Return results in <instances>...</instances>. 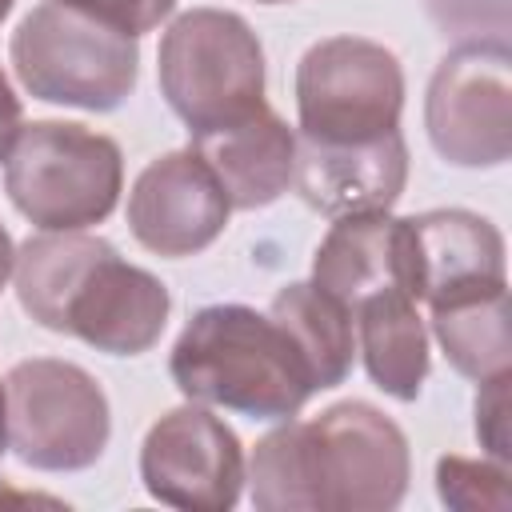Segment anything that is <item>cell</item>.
<instances>
[{"label":"cell","instance_id":"obj_1","mask_svg":"<svg viewBox=\"0 0 512 512\" xmlns=\"http://www.w3.org/2000/svg\"><path fill=\"white\" fill-rule=\"evenodd\" d=\"M244 480L260 512H388L412 480L408 436L376 404L340 400L260 436Z\"/></svg>","mask_w":512,"mask_h":512},{"label":"cell","instance_id":"obj_2","mask_svg":"<svg viewBox=\"0 0 512 512\" xmlns=\"http://www.w3.org/2000/svg\"><path fill=\"white\" fill-rule=\"evenodd\" d=\"M20 308L48 332L76 336L108 356L148 352L172 312L160 276L120 260L88 232L28 236L12 260Z\"/></svg>","mask_w":512,"mask_h":512},{"label":"cell","instance_id":"obj_3","mask_svg":"<svg viewBox=\"0 0 512 512\" xmlns=\"http://www.w3.org/2000/svg\"><path fill=\"white\" fill-rule=\"evenodd\" d=\"M168 376L188 400L252 420H292L320 392L292 332L248 304L200 308L172 344Z\"/></svg>","mask_w":512,"mask_h":512},{"label":"cell","instance_id":"obj_4","mask_svg":"<svg viewBox=\"0 0 512 512\" xmlns=\"http://www.w3.org/2000/svg\"><path fill=\"white\" fill-rule=\"evenodd\" d=\"M120 188V144L76 120L20 124L4 156V192L40 232H84L108 220Z\"/></svg>","mask_w":512,"mask_h":512},{"label":"cell","instance_id":"obj_5","mask_svg":"<svg viewBox=\"0 0 512 512\" xmlns=\"http://www.w3.org/2000/svg\"><path fill=\"white\" fill-rule=\"evenodd\" d=\"M156 80L188 136L236 124L264 104V48L228 8L180 12L156 48Z\"/></svg>","mask_w":512,"mask_h":512},{"label":"cell","instance_id":"obj_6","mask_svg":"<svg viewBox=\"0 0 512 512\" xmlns=\"http://www.w3.org/2000/svg\"><path fill=\"white\" fill-rule=\"evenodd\" d=\"M8 56L28 96L84 112L120 108L140 76L136 36L108 28L60 0L36 4L16 24Z\"/></svg>","mask_w":512,"mask_h":512},{"label":"cell","instance_id":"obj_7","mask_svg":"<svg viewBox=\"0 0 512 512\" xmlns=\"http://www.w3.org/2000/svg\"><path fill=\"white\" fill-rule=\"evenodd\" d=\"M8 448L36 472H84L112 436V408L92 372L72 360L32 356L4 376Z\"/></svg>","mask_w":512,"mask_h":512},{"label":"cell","instance_id":"obj_8","mask_svg":"<svg viewBox=\"0 0 512 512\" xmlns=\"http://www.w3.org/2000/svg\"><path fill=\"white\" fill-rule=\"evenodd\" d=\"M404 68L364 36L316 40L296 64V120L304 140L364 144L400 128Z\"/></svg>","mask_w":512,"mask_h":512},{"label":"cell","instance_id":"obj_9","mask_svg":"<svg viewBox=\"0 0 512 512\" xmlns=\"http://www.w3.org/2000/svg\"><path fill=\"white\" fill-rule=\"evenodd\" d=\"M432 148L456 168H500L512 156V48H452L424 96Z\"/></svg>","mask_w":512,"mask_h":512},{"label":"cell","instance_id":"obj_10","mask_svg":"<svg viewBox=\"0 0 512 512\" xmlns=\"http://www.w3.org/2000/svg\"><path fill=\"white\" fill-rule=\"evenodd\" d=\"M244 444L208 404L168 408L140 444L144 492L180 512H228L244 492Z\"/></svg>","mask_w":512,"mask_h":512},{"label":"cell","instance_id":"obj_11","mask_svg":"<svg viewBox=\"0 0 512 512\" xmlns=\"http://www.w3.org/2000/svg\"><path fill=\"white\" fill-rule=\"evenodd\" d=\"M232 204L212 176V168L192 152L176 148L140 168L128 192L132 236L168 260L196 256L228 228Z\"/></svg>","mask_w":512,"mask_h":512},{"label":"cell","instance_id":"obj_12","mask_svg":"<svg viewBox=\"0 0 512 512\" xmlns=\"http://www.w3.org/2000/svg\"><path fill=\"white\" fill-rule=\"evenodd\" d=\"M408 184V144L396 132H384L364 144H320L296 136L292 188L300 200L324 216H360L388 212Z\"/></svg>","mask_w":512,"mask_h":512},{"label":"cell","instance_id":"obj_13","mask_svg":"<svg viewBox=\"0 0 512 512\" xmlns=\"http://www.w3.org/2000/svg\"><path fill=\"white\" fill-rule=\"evenodd\" d=\"M408 224V272L416 304H440L476 288L508 284L500 228L468 208H432L404 216Z\"/></svg>","mask_w":512,"mask_h":512},{"label":"cell","instance_id":"obj_14","mask_svg":"<svg viewBox=\"0 0 512 512\" xmlns=\"http://www.w3.org/2000/svg\"><path fill=\"white\" fill-rule=\"evenodd\" d=\"M312 284L356 312L368 296L408 292V224L388 212L336 216L312 256ZM416 300V296H412Z\"/></svg>","mask_w":512,"mask_h":512},{"label":"cell","instance_id":"obj_15","mask_svg":"<svg viewBox=\"0 0 512 512\" xmlns=\"http://www.w3.org/2000/svg\"><path fill=\"white\" fill-rule=\"evenodd\" d=\"M220 180L224 196L232 208H268L276 204L296 168V132L268 108L260 104L252 116L200 132L188 144Z\"/></svg>","mask_w":512,"mask_h":512},{"label":"cell","instance_id":"obj_16","mask_svg":"<svg viewBox=\"0 0 512 512\" xmlns=\"http://www.w3.org/2000/svg\"><path fill=\"white\" fill-rule=\"evenodd\" d=\"M356 336L368 380L392 400L412 404L428 380V332L408 292L368 296L356 312Z\"/></svg>","mask_w":512,"mask_h":512},{"label":"cell","instance_id":"obj_17","mask_svg":"<svg viewBox=\"0 0 512 512\" xmlns=\"http://www.w3.org/2000/svg\"><path fill=\"white\" fill-rule=\"evenodd\" d=\"M432 308V332L448 356V364L468 380H488L512 372V340H508V284L476 288Z\"/></svg>","mask_w":512,"mask_h":512},{"label":"cell","instance_id":"obj_18","mask_svg":"<svg viewBox=\"0 0 512 512\" xmlns=\"http://www.w3.org/2000/svg\"><path fill=\"white\" fill-rule=\"evenodd\" d=\"M268 312L292 332V340L308 356L320 392L344 384V376L352 372L356 340H352V312L340 300L320 292L312 280H296L272 296Z\"/></svg>","mask_w":512,"mask_h":512},{"label":"cell","instance_id":"obj_19","mask_svg":"<svg viewBox=\"0 0 512 512\" xmlns=\"http://www.w3.org/2000/svg\"><path fill=\"white\" fill-rule=\"evenodd\" d=\"M436 492L456 512H508V464L496 460H468V456H440L436 460Z\"/></svg>","mask_w":512,"mask_h":512},{"label":"cell","instance_id":"obj_20","mask_svg":"<svg viewBox=\"0 0 512 512\" xmlns=\"http://www.w3.org/2000/svg\"><path fill=\"white\" fill-rule=\"evenodd\" d=\"M428 16L456 44L508 48V0H424Z\"/></svg>","mask_w":512,"mask_h":512},{"label":"cell","instance_id":"obj_21","mask_svg":"<svg viewBox=\"0 0 512 512\" xmlns=\"http://www.w3.org/2000/svg\"><path fill=\"white\" fill-rule=\"evenodd\" d=\"M508 384H512V372H500V376L480 380V392H476V440L488 452V460H496V464H508L512 460Z\"/></svg>","mask_w":512,"mask_h":512},{"label":"cell","instance_id":"obj_22","mask_svg":"<svg viewBox=\"0 0 512 512\" xmlns=\"http://www.w3.org/2000/svg\"><path fill=\"white\" fill-rule=\"evenodd\" d=\"M108 28H120L128 36H144L152 28H160V20L172 16L176 0H60Z\"/></svg>","mask_w":512,"mask_h":512},{"label":"cell","instance_id":"obj_23","mask_svg":"<svg viewBox=\"0 0 512 512\" xmlns=\"http://www.w3.org/2000/svg\"><path fill=\"white\" fill-rule=\"evenodd\" d=\"M20 96L12 92V84H8V76H4V68H0V164H4V156H8V148H12V140H16V132H20Z\"/></svg>","mask_w":512,"mask_h":512},{"label":"cell","instance_id":"obj_24","mask_svg":"<svg viewBox=\"0 0 512 512\" xmlns=\"http://www.w3.org/2000/svg\"><path fill=\"white\" fill-rule=\"evenodd\" d=\"M12 260H16V244H12L8 228L0 224V288L12 280Z\"/></svg>","mask_w":512,"mask_h":512},{"label":"cell","instance_id":"obj_25","mask_svg":"<svg viewBox=\"0 0 512 512\" xmlns=\"http://www.w3.org/2000/svg\"><path fill=\"white\" fill-rule=\"evenodd\" d=\"M8 452V408H4V380H0V456Z\"/></svg>","mask_w":512,"mask_h":512},{"label":"cell","instance_id":"obj_26","mask_svg":"<svg viewBox=\"0 0 512 512\" xmlns=\"http://www.w3.org/2000/svg\"><path fill=\"white\" fill-rule=\"evenodd\" d=\"M12 8H16V0H0V24L8 20V12H12Z\"/></svg>","mask_w":512,"mask_h":512},{"label":"cell","instance_id":"obj_27","mask_svg":"<svg viewBox=\"0 0 512 512\" xmlns=\"http://www.w3.org/2000/svg\"><path fill=\"white\" fill-rule=\"evenodd\" d=\"M256 4H292V0H256Z\"/></svg>","mask_w":512,"mask_h":512}]
</instances>
